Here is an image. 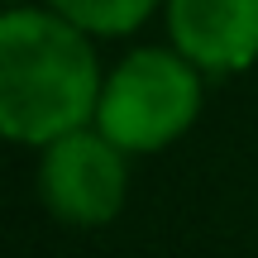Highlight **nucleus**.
Instances as JSON below:
<instances>
[{
  "label": "nucleus",
  "mask_w": 258,
  "mask_h": 258,
  "mask_svg": "<svg viewBox=\"0 0 258 258\" xmlns=\"http://www.w3.org/2000/svg\"><path fill=\"white\" fill-rule=\"evenodd\" d=\"M201 67L167 48H134L105 72L96 124L124 153H158L177 144L201 115Z\"/></svg>",
  "instance_id": "nucleus-2"
},
{
  "label": "nucleus",
  "mask_w": 258,
  "mask_h": 258,
  "mask_svg": "<svg viewBox=\"0 0 258 258\" xmlns=\"http://www.w3.org/2000/svg\"><path fill=\"white\" fill-rule=\"evenodd\" d=\"M167 43L206 77L258 62V0H167Z\"/></svg>",
  "instance_id": "nucleus-4"
},
{
  "label": "nucleus",
  "mask_w": 258,
  "mask_h": 258,
  "mask_svg": "<svg viewBox=\"0 0 258 258\" xmlns=\"http://www.w3.org/2000/svg\"><path fill=\"white\" fill-rule=\"evenodd\" d=\"M5 5H29V0H5Z\"/></svg>",
  "instance_id": "nucleus-6"
},
{
  "label": "nucleus",
  "mask_w": 258,
  "mask_h": 258,
  "mask_svg": "<svg viewBox=\"0 0 258 258\" xmlns=\"http://www.w3.org/2000/svg\"><path fill=\"white\" fill-rule=\"evenodd\" d=\"M43 5H53L57 15H67L96 38H120L153 19L158 0H43Z\"/></svg>",
  "instance_id": "nucleus-5"
},
{
  "label": "nucleus",
  "mask_w": 258,
  "mask_h": 258,
  "mask_svg": "<svg viewBox=\"0 0 258 258\" xmlns=\"http://www.w3.org/2000/svg\"><path fill=\"white\" fill-rule=\"evenodd\" d=\"M38 196L62 225L96 230L124 211L129 196V153L101 124H82L72 134L38 148Z\"/></svg>",
  "instance_id": "nucleus-3"
},
{
  "label": "nucleus",
  "mask_w": 258,
  "mask_h": 258,
  "mask_svg": "<svg viewBox=\"0 0 258 258\" xmlns=\"http://www.w3.org/2000/svg\"><path fill=\"white\" fill-rule=\"evenodd\" d=\"M96 34L57 15L53 5H10L0 19V129L10 144L43 148L53 139L96 124L101 57Z\"/></svg>",
  "instance_id": "nucleus-1"
}]
</instances>
